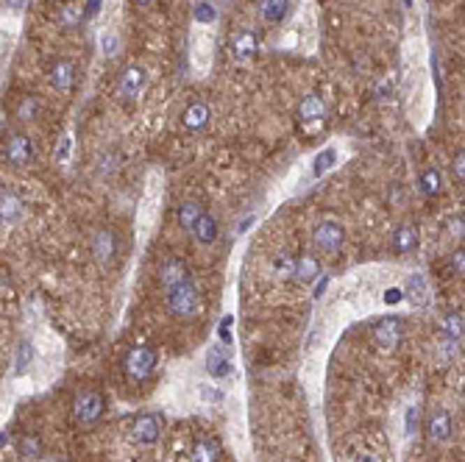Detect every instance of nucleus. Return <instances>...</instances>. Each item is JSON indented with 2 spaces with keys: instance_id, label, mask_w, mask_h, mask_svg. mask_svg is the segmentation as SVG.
I'll list each match as a JSON object with an SVG mask.
<instances>
[{
  "instance_id": "obj_27",
  "label": "nucleus",
  "mask_w": 465,
  "mask_h": 462,
  "mask_svg": "<svg viewBox=\"0 0 465 462\" xmlns=\"http://www.w3.org/2000/svg\"><path fill=\"white\" fill-rule=\"evenodd\" d=\"M443 329H446V337L452 343H463V331H465L463 312H449L446 320H443Z\"/></svg>"
},
{
  "instance_id": "obj_42",
  "label": "nucleus",
  "mask_w": 465,
  "mask_h": 462,
  "mask_svg": "<svg viewBox=\"0 0 465 462\" xmlns=\"http://www.w3.org/2000/svg\"><path fill=\"white\" fill-rule=\"evenodd\" d=\"M251 223H253V218H245V221L239 223V231H245V229H248V226H251Z\"/></svg>"
},
{
  "instance_id": "obj_36",
  "label": "nucleus",
  "mask_w": 465,
  "mask_h": 462,
  "mask_svg": "<svg viewBox=\"0 0 465 462\" xmlns=\"http://www.w3.org/2000/svg\"><path fill=\"white\" fill-rule=\"evenodd\" d=\"M452 270H455V276H463L465 273V251H455L452 253Z\"/></svg>"
},
{
  "instance_id": "obj_26",
  "label": "nucleus",
  "mask_w": 465,
  "mask_h": 462,
  "mask_svg": "<svg viewBox=\"0 0 465 462\" xmlns=\"http://www.w3.org/2000/svg\"><path fill=\"white\" fill-rule=\"evenodd\" d=\"M34 345L28 343V340H22L20 345H17V354H14V373L17 376H22L28 368H31V362H34Z\"/></svg>"
},
{
  "instance_id": "obj_7",
  "label": "nucleus",
  "mask_w": 465,
  "mask_h": 462,
  "mask_svg": "<svg viewBox=\"0 0 465 462\" xmlns=\"http://www.w3.org/2000/svg\"><path fill=\"white\" fill-rule=\"evenodd\" d=\"M404 340V323L401 318H382L376 326H374V343L385 351L396 348L399 343Z\"/></svg>"
},
{
  "instance_id": "obj_46",
  "label": "nucleus",
  "mask_w": 465,
  "mask_h": 462,
  "mask_svg": "<svg viewBox=\"0 0 465 462\" xmlns=\"http://www.w3.org/2000/svg\"><path fill=\"white\" fill-rule=\"evenodd\" d=\"M407 3H410V0H407Z\"/></svg>"
},
{
  "instance_id": "obj_10",
  "label": "nucleus",
  "mask_w": 465,
  "mask_h": 462,
  "mask_svg": "<svg viewBox=\"0 0 465 462\" xmlns=\"http://www.w3.org/2000/svg\"><path fill=\"white\" fill-rule=\"evenodd\" d=\"M145 81H148V75H145L142 67H137V64L126 67V70L120 73V81H117L120 98H123V100H137V98L142 95V89H145Z\"/></svg>"
},
{
  "instance_id": "obj_16",
  "label": "nucleus",
  "mask_w": 465,
  "mask_h": 462,
  "mask_svg": "<svg viewBox=\"0 0 465 462\" xmlns=\"http://www.w3.org/2000/svg\"><path fill=\"white\" fill-rule=\"evenodd\" d=\"M390 245H393V251L401 253V256L410 253V251H415V248H418V226H415V223H401V226H396Z\"/></svg>"
},
{
  "instance_id": "obj_30",
  "label": "nucleus",
  "mask_w": 465,
  "mask_h": 462,
  "mask_svg": "<svg viewBox=\"0 0 465 462\" xmlns=\"http://www.w3.org/2000/svg\"><path fill=\"white\" fill-rule=\"evenodd\" d=\"M334 162H337V151H334V148H326V151H320V154L315 156L312 173H315V176H323L329 167H334Z\"/></svg>"
},
{
  "instance_id": "obj_15",
  "label": "nucleus",
  "mask_w": 465,
  "mask_h": 462,
  "mask_svg": "<svg viewBox=\"0 0 465 462\" xmlns=\"http://www.w3.org/2000/svg\"><path fill=\"white\" fill-rule=\"evenodd\" d=\"M207 373H209L212 379H226V376L232 373V357L226 354V348L212 345V348L207 351Z\"/></svg>"
},
{
  "instance_id": "obj_34",
  "label": "nucleus",
  "mask_w": 465,
  "mask_h": 462,
  "mask_svg": "<svg viewBox=\"0 0 465 462\" xmlns=\"http://www.w3.org/2000/svg\"><path fill=\"white\" fill-rule=\"evenodd\" d=\"M273 270H276L279 276H284V278H293V259L281 253V256L273 262Z\"/></svg>"
},
{
  "instance_id": "obj_43",
  "label": "nucleus",
  "mask_w": 465,
  "mask_h": 462,
  "mask_svg": "<svg viewBox=\"0 0 465 462\" xmlns=\"http://www.w3.org/2000/svg\"><path fill=\"white\" fill-rule=\"evenodd\" d=\"M98 11V0H89V14H95Z\"/></svg>"
},
{
  "instance_id": "obj_17",
  "label": "nucleus",
  "mask_w": 465,
  "mask_h": 462,
  "mask_svg": "<svg viewBox=\"0 0 465 462\" xmlns=\"http://www.w3.org/2000/svg\"><path fill=\"white\" fill-rule=\"evenodd\" d=\"M221 443L212 440V438H201L193 443V452H190V462H221Z\"/></svg>"
},
{
  "instance_id": "obj_40",
  "label": "nucleus",
  "mask_w": 465,
  "mask_h": 462,
  "mask_svg": "<svg viewBox=\"0 0 465 462\" xmlns=\"http://www.w3.org/2000/svg\"><path fill=\"white\" fill-rule=\"evenodd\" d=\"M326 287H329V278H326V276H320V281H318V287H315V298H320Z\"/></svg>"
},
{
  "instance_id": "obj_19",
  "label": "nucleus",
  "mask_w": 465,
  "mask_h": 462,
  "mask_svg": "<svg viewBox=\"0 0 465 462\" xmlns=\"http://www.w3.org/2000/svg\"><path fill=\"white\" fill-rule=\"evenodd\" d=\"M207 123H209V106L201 103V100L190 103L187 112H184V126L190 131H201V128H207Z\"/></svg>"
},
{
  "instance_id": "obj_6",
  "label": "nucleus",
  "mask_w": 465,
  "mask_h": 462,
  "mask_svg": "<svg viewBox=\"0 0 465 462\" xmlns=\"http://www.w3.org/2000/svg\"><path fill=\"white\" fill-rule=\"evenodd\" d=\"M6 162L14 165V167H28V165L34 162V145H31V137H28V134L14 131V134L6 140Z\"/></svg>"
},
{
  "instance_id": "obj_25",
  "label": "nucleus",
  "mask_w": 465,
  "mask_h": 462,
  "mask_svg": "<svg viewBox=\"0 0 465 462\" xmlns=\"http://www.w3.org/2000/svg\"><path fill=\"white\" fill-rule=\"evenodd\" d=\"M232 45H234V56H239V59H248L251 53H256V39H253L251 31H237Z\"/></svg>"
},
{
  "instance_id": "obj_28",
  "label": "nucleus",
  "mask_w": 465,
  "mask_h": 462,
  "mask_svg": "<svg viewBox=\"0 0 465 462\" xmlns=\"http://www.w3.org/2000/svg\"><path fill=\"white\" fill-rule=\"evenodd\" d=\"M17 452H20V457H25V460H36V457L42 454V443H39L34 435H22L20 443H17Z\"/></svg>"
},
{
  "instance_id": "obj_2",
  "label": "nucleus",
  "mask_w": 465,
  "mask_h": 462,
  "mask_svg": "<svg viewBox=\"0 0 465 462\" xmlns=\"http://www.w3.org/2000/svg\"><path fill=\"white\" fill-rule=\"evenodd\" d=\"M156 362H159V357H156L154 348H148V345H137V348H131V351L126 354V359H123V371H126V376H128L134 385H142V382H148V379L154 376Z\"/></svg>"
},
{
  "instance_id": "obj_32",
  "label": "nucleus",
  "mask_w": 465,
  "mask_h": 462,
  "mask_svg": "<svg viewBox=\"0 0 465 462\" xmlns=\"http://www.w3.org/2000/svg\"><path fill=\"white\" fill-rule=\"evenodd\" d=\"M101 50H103L106 56H117V53H120V39H117L115 31H106V33L101 36Z\"/></svg>"
},
{
  "instance_id": "obj_4",
  "label": "nucleus",
  "mask_w": 465,
  "mask_h": 462,
  "mask_svg": "<svg viewBox=\"0 0 465 462\" xmlns=\"http://www.w3.org/2000/svg\"><path fill=\"white\" fill-rule=\"evenodd\" d=\"M346 242V229L337 221H323L312 231V245L318 253H337Z\"/></svg>"
},
{
  "instance_id": "obj_23",
  "label": "nucleus",
  "mask_w": 465,
  "mask_h": 462,
  "mask_svg": "<svg viewBox=\"0 0 465 462\" xmlns=\"http://www.w3.org/2000/svg\"><path fill=\"white\" fill-rule=\"evenodd\" d=\"M201 215H204V207L198 201H184L179 207V226L184 231H193V226L201 221Z\"/></svg>"
},
{
  "instance_id": "obj_11",
  "label": "nucleus",
  "mask_w": 465,
  "mask_h": 462,
  "mask_svg": "<svg viewBox=\"0 0 465 462\" xmlns=\"http://www.w3.org/2000/svg\"><path fill=\"white\" fill-rule=\"evenodd\" d=\"M427 435H429L432 443H446V440H452L455 426H452V415H449V410L435 407V410L427 415Z\"/></svg>"
},
{
  "instance_id": "obj_14",
  "label": "nucleus",
  "mask_w": 465,
  "mask_h": 462,
  "mask_svg": "<svg viewBox=\"0 0 465 462\" xmlns=\"http://www.w3.org/2000/svg\"><path fill=\"white\" fill-rule=\"evenodd\" d=\"M293 278L298 284H312L320 278V262L312 253H301L293 259Z\"/></svg>"
},
{
  "instance_id": "obj_35",
  "label": "nucleus",
  "mask_w": 465,
  "mask_h": 462,
  "mask_svg": "<svg viewBox=\"0 0 465 462\" xmlns=\"http://www.w3.org/2000/svg\"><path fill=\"white\" fill-rule=\"evenodd\" d=\"M198 390H201V398H204L207 404H221V401H223V390H218V387H209V385H201Z\"/></svg>"
},
{
  "instance_id": "obj_29",
  "label": "nucleus",
  "mask_w": 465,
  "mask_h": 462,
  "mask_svg": "<svg viewBox=\"0 0 465 462\" xmlns=\"http://www.w3.org/2000/svg\"><path fill=\"white\" fill-rule=\"evenodd\" d=\"M193 20L201 22V25H209V22L218 20V8H215L212 3H207V0H201V3H195V8H193Z\"/></svg>"
},
{
  "instance_id": "obj_33",
  "label": "nucleus",
  "mask_w": 465,
  "mask_h": 462,
  "mask_svg": "<svg viewBox=\"0 0 465 462\" xmlns=\"http://www.w3.org/2000/svg\"><path fill=\"white\" fill-rule=\"evenodd\" d=\"M415 432H418V407H410L404 415V435L413 438Z\"/></svg>"
},
{
  "instance_id": "obj_12",
  "label": "nucleus",
  "mask_w": 465,
  "mask_h": 462,
  "mask_svg": "<svg viewBox=\"0 0 465 462\" xmlns=\"http://www.w3.org/2000/svg\"><path fill=\"white\" fill-rule=\"evenodd\" d=\"M25 215V204L20 195H14L11 190H3L0 193V223L3 226H17Z\"/></svg>"
},
{
  "instance_id": "obj_18",
  "label": "nucleus",
  "mask_w": 465,
  "mask_h": 462,
  "mask_svg": "<svg viewBox=\"0 0 465 462\" xmlns=\"http://www.w3.org/2000/svg\"><path fill=\"white\" fill-rule=\"evenodd\" d=\"M298 117H301L304 123H320V120L326 117V103H323V98H320V95H307V98L301 100V106H298Z\"/></svg>"
},
{
  "instance_id": "obj_44",
  "label": "nucleus",
  "mask_w": 465,
  "mask_h": 462,
  "mask_svg": "<svg viewBox=\"0 0 465 462\" xmlns=\"http://www.w3.org/2000/svg\"><path fill=\"white\" fill-rule=\"evenodd\" d=\"M151 3H156V0H137V6H142V8H148Z\"/></svg>"
},
{
  "instance_id": "obj_45",
  "label": "nucleus",
  "mask_w": 465,
  "mask_h": 462,
  "mask_svg": "<svg viewBox=\"0 0 465 462\" xmlns=\"http://www.w3.org/2000/svg\"><path fill=\"white\" fill-rule=\"evenodd\" d=\"M3 443H6V438H3V435H0V446H3Z\"/></svg>"
},
{
  "instance_id": "obj_22",
  "label": "nucleus",
  "mask_w": 465,
  "mask_h": 462,
  "mask_svg": "<svg viewBox=\"0 0 465 462\" xmlns=\"http://www.w3.org/2000/svg\"><path fill=\"white\" fill-rule=\"evenodd\" d=\"M193 237L201 242V245H212L215 239H218V221L212 218V215H201V221L193 226Z\"/></svg>"
},
{
  "instance_id": "obj_38",
  "label": "nucleus",
  "mask_w": 465,
  "mask_h": 462,
  "mask_svg": "<svg viewBox=\"0 0 465 462\" xmlns=\"http://www.w3.org/2000/svg\"><path fill=\"white\" fill-rule=\"evenodd\" d=\"M70 148H73V142H70V137H64V140H61V148L56 151V159H59V162H64V159L70 156Z\"/></svg>"
},
{
  "instance_id": "obj_41",
  "label": "nucleus",
  "mask_w": 465,
  "mask_h": 462,
  "mask_svg": "<svg viewBox=\"0 0 465 462\" xmlns=\"http://www.w3.org/2000/svg\"><path fill=\"white\" fill-rule=\"evenodd\" d=\"M354 462H382V460H379L376 454H360V457H357Z\"/></svg>"
},
{
  "instance_id": "obj_9",
  "label": "nucleus",
  "mask_w": 465,
  "mask_h": 462,
  "mask_svg": "<svg viewBox=\"0 0 465 462\" xmlns=\"http://www.w3.org/2000/svg\"><path fill=\"white\" fill-rule=\"evenodd\" d=\"M156 278H159V284H162L165 292H168V290H173V287H179V284L190 281V270H187V264H184L179 256H168V259H162V264H159V270H156Z\"/></svg>"
},
{
  "instance_id": "obj_1",
  "label": "nucleus",
  "mask_w": 465,
  "mask_h": 462,
  "mask_svg": "<svg viewBox=\"0 0 465 462\" xmlns=\"http://www.w3.org/2000/svg\"><path fill=\"white\" fill-rule=\"evenodd\" d=\"M201 306H204L201 290H198V284L193 278L184 281V284H179V287H173V290H168V309H170L173 318L193 320V318L201 315Z\"/></svg>"
},
{
  "instance_id": "obj_20",
  "label": "nucleus",
  "mask_w": 465,
  "mask_h": 462,
  "mask_svg": "<svg viewBox=\"0 0 465 462\" xmlns=\"http://www.w3.org/2000/svg\"><path fill=\"white\" fill-rule=\"evenodd\" d=\"M287 11H290V0H259V14L270 25L281 22L287 17Z\"/></svg>"
},
{
  "instance_id": "obj_31",
  "label": "nucleus",
  "mask_w": 465,
  "mask_h": 462,
  "mask_svg": "<svg viewBox=\"0 0 465 462\" xmlns=\"http://www.w3.org/2000/svg\"><path fill=\"white\" fill-rule=\"evenodd\" d=\"M407 292L413 295V301L424 304V298H427V281H424V276H410V281H407Z\"/></svg>"
},
{
  "instance_id": "obj_21",
  "label": "nucleus",
  "mask_w": 465,
  "mask_h": 462,
  "mask_svg": "<svg viewBox=\"0 0 465 462\" xmlns=\"http://www.w3.org/2000/svg\"><path fill=\"white\" fill-rule=\"evenodd\" d=\"M14 114H17L20 123H34V120H39V114H42V103H39V98H36V95H25V98H20Z\"/></svg>"
},
{
  "instance_id": "obj_5",
  "label": "nucleus",
  "mask_w": 465,
  "mask_h": 462,
  "mask_svg": "<svg viewBox=\"0 0 465 462\" xmlns=\"http://www.w3.org/2000/svg\"><path fill=\"white\" fill-rule=\"evenodd\" d=\"M89 253L98 264H112L117 259V234L112 229H95L89 237Z\"/></svg>"
},
{
  "instance_id": "obj_24",
  "label": "nucleus",
  "mask_w": 465,
  "mask_h": 462,
  "mask_svg": "<svg viewBox=\"0 0 465 462\" xmlns=\"http://www.w3.org/2000/svg\"><path fill=\"white\" fill-rule=\"evenodd\" d=\"M418 184H421V193H424V195H429V198H432V195H441V193H443V173H441L438 167H429V170L421 173V181H418Z\"/></svg>"
},
{
  "instance_id": "obj_3",
  "label": "nucleus",
  "mask_w": 465,
  "mask_h": 462,
  "mask_svg": "<svg viewBox=\"0 0 465 462\" xmlns=\"http://www.w3.org/2000/svg\"><path fill=\"white\" fill-rule=\"evenodd\" d=\"M103 410H106V401L98 390H84L75 396L73 401V418L81 424V426H92L103 418Z\"/></svg>"
},
{
  "instance_id": "obj_8",
  "label": "nucleus",
  "mask_w": 465,
  "mask_h": 462,
  "mask_svg": "<svg viewBox=\"0 0 465 462\" xmlns=\"http://www.w3.org/2000/svg\"><path fill=\"white\" fill-rule=\"evenodd\" d=\"M159 435H162V421H159V415L142 412V415L134 418V424H131V438H134L140 446H154V443L159 440Z\"/></svg>"
},
{
  "instance_id": "obj_37",
  "label": "nucleus",
  "mask_w": 465,
  "mask_h": 462,
  "mask_svg": "<svg viewBox=\"0 0 465 462\" xmlns=\"http://www.w3.org/2000/svg\"><path fill=\"white\" fill-rule=\"evenodd\" d=\"M399 301H404V290H399V287L385 290V304H399Z\"/></svg>"
},
{
  "instance_id": "obj_13",
  "label": "nucleus",
  "mask_w": 465,
  "mask_h": 462,
  "mask_svg": "<svg viewBox=\"0 0 465 462\" xmlns=\"http://www.w3.org/2000/svg\"><path fill=\"white\" fill-rule=\"evenodd\" d=\"M47 78H50V87L59 89V92H70L73 84H75V67L67 61V59H56L47 70Z\"/></svg>"
},
{
  "instance_id": "obj_39",
  "label": "nucleus",
  "mask_w": 465,
  "mask_h": 462,
  "mask_svg": "<svg viewBox=\"0 0 465 462\" xmlns=\"http://www.w3.org/2000/svg\"><path fill=\"white\" fill-rule=\"evenodd\" d=\"M465 154L463 151H460V154H457V156H455V176H457V179H460V181H463V176H465Z\"/></svg>"
}]
</instances>
